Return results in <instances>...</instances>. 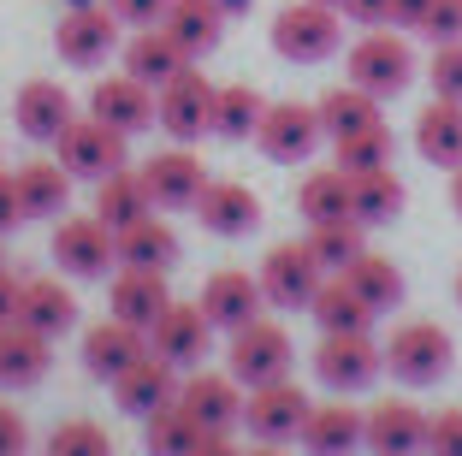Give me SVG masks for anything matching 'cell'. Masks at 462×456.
Listing matches in <instances>:
<instances>
[{
  "label": "cell",
  "instance_id": "17",
  "mask_svg": "<svg viewBox=\"0 0 462 456\" xmlns=\"http://www.w3.org/2000/svg\"><path fill=\"white\" fill-rule=\"evenodd\" d=\"M166 309H172L166 273H154V267H119V273H113V284H107V314H113V321L149 332Z\"/></svg>",
  "mask_w": 462,
  "mask_h": 456
},
{
  "label": "cell",
  "instance_id": "27",
  "mask_svg": "<svg viewBox=\"0 0 462 456\" xmlns=\"http://www.w3.org/2000/svg\"><path fill=\"white\" fill-rule=\"evenodd\" d=\"M415 148H421L427 166H445V172H457V166H462V101L433 95V101L415 113Z\"/></svg>",
  "mask_w": 462,
  "mask_h": 456
},
{
  "label": "cell",
  "instance_id": "28",
  "mask_svg": "<svg viewBox=\"0 0 462 456\" xmlns=\"http://www.w3.org/2000/svg\"><path fill=\"white\" fill-rule=\"evenodd\" d=\"M161 24L190 60H208L219 42H226V13H219V0H172Z\"/></svg>",
  "mask_w": 462,
  "mask_h": 456
},
{
  "label": "cell",
  "instance_id": "30",
  "mask_svg": "<svg viewBox=\"0 0 462 456\" xmlns=\"http://www.w3.org/2000/svg\"><path fill=\"white\" fill-rule=\"evenodd\" d=\"M309 314H314V326H320V332H374V321H380V309H374V302H362V296H356V284L344 279V273H332V279L320 284V296L309 302Z\"/></svg>",
  "mask_w": 462,
  "mask_h": 456
},
{
  "label": "cell",
  "instance_id": "35",
  "mask_svg": "<svg viewBox=\"0 0 462 456\" xmlns=\"http://www.w3.org/2000/svg\"><path fill=\"white\" fill-rule=\"evenodd\" d=\"M172 261H178V231L166 226V219L143 214L136 226L119 231V267H154V273H166Z\"/></svg>",
  "mask_w": 462,
  "mask_h": 456
},
{
  "label": "cell",
  "instance_id": "44",
  "mask_svg": "<svg viewBox=\"0 0 462 456\" xmlns=\"http://www.w3.org/2000/svg\"><path fill=\"white\" fill-rule=\"evenodd\" d=\"M427 456H462V409L427 415Z\"/></svg>",
  "mask_w": 462,
  "mask_h": 456
},
{
  "label": "cell",
  "instance_id": "43",
  "mask_svg": "<svg viewBox=\"0 0 462 456\" xmlns=\"http://www.w3.org/2000/svg\"><path fill=\"white\" fill-rule=\"evenodd\" d=\"M427 83H433V95H445V101H462V42H433Z\"/></svg>",
  "mask_w": 462,
  "mask_h": 456
},
{
  "label": "cell",
  "instance_id": "12",
  "mask_svg": "<svg viewBox=\"0 0 462 456\" xmlns=\"http://www.w3.org/2000/svg\"><path fill=\"white\" fill-rule=\"evenodd\" d=\"M119 13H113V6H78V13H66L54 24V48H60V60H66V66H83V71H96L101 60L107 54H119L125 42H119Z\"/></svg>",
  "mask_w": 462,
  "mask_h": 456
},
{
  "label": "cell",
  "instance_id": "39",
  "mask_svg": "<svg viewBox=\"0 0 462 456\" xmlns=\"http://www.w3.org/2000/svg\"><path fill=\"white\" fill-rule=\"evenodd\" d=\"M309 249H314V261H320L327 273H344L367 249V226H362V219H327V226H309Z\"/></svg>",
  "mask_w": 462,
  "mask_h": 456
},
{
  "label": "cell",
  "instance_id": "34",
  "mask_svg": "<svg viewBox=\"0 0 462 456\" xmlns=\"http://www.w3.org/2000/svg\"><path fill=\"white\" fill-rule=\"evenodd\" d=\"M350 214L362 226H385V219L403 214V178L392 166H374V172H350Z\"/></svg>",
  "mask_w": 462,
  "mask_h": 456
},
{
  "label": "cell",
  "instance_id": "11",
  "mask_svg": "<svg viewBox=\"0 0 462 456\" xmlns=\"http://www.w3.org/2000/svg\"><path fill=\"white\" fill-rule=\"evenodd\" d=\"M309 409L314 403L297 379H273V386H255L244 397V427H249V439H261V444H291V439H302Z\"/></svg>",
  "mask_w": 462,
  "mask_h": 456
},
{
  "label": "cell",
  "instance_id": "13",
  "mask_svg": "<svg viewBox=\"0 0 462 456\" xmlns=\"http://www.w3.org/2000/svg\"><path fill=\"white\" fill-rule=\"evenodd\" d=\"M244 397H249V391L237 386L231 374H208V368H196V374L178 386V409H184L202 433L244 427Z\"/></svg>",
  "mask_w": 462,
  "mask_h": 456
},
{
  "label": "cell",
  "instance_id": "56",
  "mask_svg": "<svg viewBox=\"0 0 462 456\" xmlns=\"http://www.w3.org/2000/svg\"><path fill=\"white\" fill-rule=\"evenodd\" d=\"M78 6H96V0H66V13H78Z\"/></svg>",
  "mask_w": 462,
  "mask_h": 456
},
{
  "label": "cell",
  "instance_id": "20",
  "mask_svg": "<svg viewBox=\"0 0 462 456\" xmlns=\"http://www.w3.org/2000/svg\"><path fill=\"white\" fill-rule=\"evenodd\" d=\"M190 214L202 219V231H214V237H249V231L261 226V196L249 184H237V178H208V190L196 196Z\"/></svg>",
  "mask_w": 462,
  "mask_h": 456
},
{
  "label": "cell",
  "instance_id": "40",
  "mask_svg": "<svg viewBox=\"0 0 462 456\" xmlns=\"http://www.w3.org/2000/svg\"><path fill=\"white\" fill-rule=\"evenodd\" d=\"M196 439H202V427H196L178 403H166V409H154V415L143 421V451L149 456H190Z\"/></svg>",
  "mask_w": 462,
  "mask_h": 456
},
{
  "label": "cell",
  "instance_id": "46",
  "mask_svg": "<svg viewBox=\"0 0 462 456\" xmlns=\"http://www.w3.org/2000/svg\"><path fill=\"white\" fill-rule=\"evenodd\" d=\"M107 6L119 13V24L149 30V24H161V18H166V6H172V0H107Z\"/></svg>",
  "mask_w": 462,
  "mask_h": 456
},
{
  "label": "cell",
  "instance_id": "31",
  "mask_svg": "<svg viewBox=\"0 0 462 456\" xmlns=\"http://www.w3.org/2000/svg\"><path fill=\"white\" fill-rule=\"evenodd\" d=\"M314 107H320V125H327V143H344V136H362V131H374V125H385L380 119V95L356 89V83L327 89Z\"/></svg>",
  "mask_w": 462,
  "mask_h": 456
},
{
  "label": "cell",
  "instance_id": "49",
  "mask_svg": "<svg viewBox=\"0 0 462 456\" xmlns=\"http://www.w3.org/2000/svg\"><path fill=\"white\" fill-rule=\"evenodd\" d=\"M344 18H356L362 30L392 24V0H344Z\"/></svg>",
  "mask_w": 462,
  "mask_h": 456
},
{
  "label": "cell",
  "instance_id": "55",
  "mask_svg": "<svg viewBox=\"0 0 462 456\" xmlns=\"http://www.w3.org/2000/svg\"><path fill=\"white\" fill-rule=\"evenodd\" d=\"M244 456H285L279 444H255V451H244Z\"/></svg>",
  "mask_w": 462,
  "mask_h": 456
},
{
  "label": "cell",
  "instance_id": "22",
  "mask_svg": "<svg viewBox=\"0 0 462 456\" xmlns=\"http://www.w3.org/2000/svg\"><path fill=\"white\" fill-rule=\"evenodd\" d=\"M367 451L374 456H427V415L409 397H385L367 409Z\"/></svg>",
  "mask_w": 462,
  "mask_h": 456
},
{
  "label": "cell",
  "instance_id": "51",
  "mask_svg": "<svg viewBox=\"0 0 462 456\" xmlns=\"http://www.w3.org/2000/svg\"><path fill=\"white\" fill-rule=\"evenodd\" d=\"M18 296H24V279H18V273L0 261V326L18 321Z\"/></svg>",
  "mask_w": 462,
  "mask_h": 456
},
{
  "label": "cell",
  "instance_id": "7",
  "mask_svg": "<svg viewBox=\"0 0 462 456\" xmlns=\"http://www.w3.org/2000/svg\"><path fill=\"white\" fill-rule=\"evenodd\" d=\"M255 279H261V291H267V309H309L332 273L314 261L309 237H302V243H273Z\"/></svg>",
  "mask_w": 462,
  "mask_h": 456
},
{
  "label": "cell",
  "instance_id": "6",
  "mask_svg": "<svg viewBox=\"0 0 462 456\" xmlns=\"http://www.w3.org/2000/svg\"><path fill=\"white\" fill-rule=\"evenodd\" d=\"M54 261L66 279H107L119 267V237L96 214H60L54 219Z\"/></svg>",
  "mask_w": 462,
  "mask_h": 456
},
{
  "label": "cell",
  "instance_id": "9",
  "mask_svg": "<svg viewBox=\"0 0 462 456\" xmlns=\"http://www.w3.org/2000/svg\"><path fill=\"white\" fill-rule=\"evenodd\" d=\"M255 143H261V154L279 161V166L309 161L314 148L327 143L320 107H309V101H267V113H261V125H255Z\"/></svg>",
  "mask_w": 462,
  "mask_h": 456
},
{
  "label": "cell",
  "instance_id": "38",
  "mask_svg": "<svg viewBox=\"0 0 462 456\" xmlns=\"http://www.w3.org/2000/svg\"><path fill=\"white\" fill-rule=\"evenodd\" d=\"M344 279L356 284V296L362 302H374V309H397L403 302V273H397V261L392 256H374V249H362V256L344 267Z\"/></svg>",
  "mask_w": 462,
  "mask_h": 456
},
{
  "label": "cell",
  "instance_id": "15",
  "mask_svg": "<svg viewBox=\"0 0 462 456\" xmlns=\"http://www.w3.org/2000/svg\"><path fill=\"white\" fill-rule=\"evenodd\" d=\"M149 349L166 356L172 368H202L208 349H214V321L202 314V302H172V309L149 326Z\"/></svg>",
  "mask_w": 462,
  "mask_h": 456
},
{
  "label": "cell",
  "instance_id": "29",
  "mask_svg": "<svg viewBox=\"0 0 462 456\" xmlns=\"http://www.w3.org/2000/svg\"><path fill=\"white\" fill-rule=\"evenodd\" d=\"M18 321H24L30 332H42V338H60V332L78 326V296H71V284H60V279H24Z\"/></svg>",
  "mask_w": 462,
  "mask_h": 456
},
{
  "label": "cell",
  "instance_id": "36",
  "mask_svg": "<svg viewBox=\"0 0 462 456\" xmlns=\"http://www.w3.org/2000/svg\"><path fill=\"white\" fill-rule=\"evenodd\" d=\"M297 214L309 226H327V219H356L350 214V172L344 166H320V172L302 178L297 190Z\"/></svg>",
  "mask_w": 462,
  "mask_h": 456
},
{
  "label": "cell",
  "instance_id": "47",
  "mask_svg": "<svg viewBox=\"0 0 462 456\" xmlns=\"http://www.w3.org/2000/svg\"><path fill=\"white\" fill-rule=\"evenodd\" d=\"M0 456H30V427L13 403H0Z\"/></svg>",
  "mask_w": 462,
  "mask_h": 456
},
{
  "label": "cell",
  "instance_id": "18",
  "mask_svg": "<svg viewBox=\"0 0 462 456\" xmlns=\"http://www.w3.org/2000/svg\"><path fill=\"white\" fill-rule=\"evenodd\" d=\"M297 444L309 456H356V451H367V415L356 409L350 397L314 403L309 421H302V439Z\"/></svg>",
  "mask_w": 462,
  "mask_h": 456
},
{
  "label": "cell",
  "instance_id": "37",
  "mask_svg": "<svg viewBox=\"0 0 462 456\" xmlns=\"http://www.w3.org/2000/svg\"><path fill=\"white\" fill-rule=\"evenodd\" d=\"M261 113H267L261 89H249V83H219V89H214V119H208V136L244 143V136H255Z\"/></svg>",
  "mask_w": 462,
  "mask_h": 456
},
{
  "label": "cell",
  "instance_id": "1",
  "mask_svg": "<svg viewBox=\"0 0 462 456\" xmlns=\"http://www.w3.org/2000/svg\"><path fill=\"white\" fill-rule=\"evenodd\" d=\"M344 71H350L356 89L380 95V101H385V95H403L409 83H415V48H409V30H397V24L362 30V36L350 42Z\"/></svg>",
  "mask_w": 462,
  "mask_h": 456
},
{
  "label": "cell",
  "instance_id": "41",
  "mask_svg": "<svg viewBox=\"0 0 462 456\" xmlns=\"http://www.w3.org/2000/svg\"><path fill=\"white\" fill-rule=\"evenodd\" d=\"M42 456H113V439L96 421H60L42 444Z\"/></svg>",
  "mask_w": 462,
  "mask_h": 456
},
{
  "label": "cell",
  "instance_id": "25",
  "mask_svg": "<svg viewBox=\"0 0 462 456\" xmlns=\"http://www.w3.org/2000/svg\"><path fill=\"white\" fill-rule=\"evenodd\" d=\"M143 356H149V332H136V326L113 321V314L83 332V368H89L96 379H107V386H113V379H119L131 362H143Z\"/></svg>",
  "mask_w": 462,
  "mask_h": 456
},
{
  "label": "cell",
  "instance_id": "53",
  "mask_svg": "<svg viewBox=\"0 0 462 456\" xmlns=\"http://www.w3.org/2000/svg\"><path fill=\"white\" fill-rule=\"evenodd\" d=\"M249 6H255V0H219V13H226V18H244Z\"/></svg>",
  "mask_w": 462,
  "mask_h": 456
},
{
  "label": "cell",
  "instance_id": "19",
  "mask_svg": "<svg viewBox=\"0 0 462 456\" xmlns=\"http://www.w3.org/2000/svg\"><path fill=\"white\" fill-rule=\"evenodd\" d=\"M136 172H143V190H149L154 208H196V196L208 190V172L190 148H161Z\"/></svg>",
  "mask_w": 462,
  "mask_h": 456
},
{
  "label": "cell",
  "instance_id": "8",
  "mask_svg": "<svg viewBox=\"0 0 462 456\" xmlns=\"http://www.w3.org/2000/svg\"><path fill=\"white\" fill-rule=\"evenodd\" d=\"M54 161L66 166L71 178L101 184L107 172H119V166L131 161V136L113 131V125H101V119H71L66 131H60V143H54Z\"/></svg>",
  "mask_w": 462,
  "mask_h": 456
},
{
  "label": "cell",
  "instance_id": "58",
  "mask_svg": "<svg viewBox=\"0 0 462 456\" xmlns=\"http://www.w3.org/2000/svg\"><path fill=\"white\" fill-rule=\"evenodd\" d=\"M457 302H462V273H457Z\"/></svg>",
  "mask_w": 462,
  "mask_h": 456
},
{
  "label": "cell",
  "instance_id": "10",
  "mask_svg": "<svg viewBox=\"0 0 462 456\" xmlns=\"http://www.w3.org/2000/svg\"><path fill=\"white\" fill-rule=\"evenodd\" d=\"M214 89L219 83H208L202 66H184L172 83L154 89V125H161L172 143H196V136L208 131V119H214Z\"/></svg>",
  "mask_w": 462,
  "mask_h": 456
},
{
  "label": "cell",
  "instance_id": "33",
  "mask_svg": "<svg viewBox=\"0 0 462 456\" xmlns=\"http://www.w3.org/2000/svg\"><path fill=\"white\" fill-rule=\"evenodd\" d=\"M18 196H24V219H60L71 208V172L60 161H30L18 166Z\"/></svg>",
  "mask_w": 462,
  "mask_h": 456
},
{
  "label": "cell",
  "instance_id": "3",
  "mask_svg": "<svg viewBox=\"0 0 462 456\" xmlns=\"http://www.w3.org/2000/svg\"><path fill=\"white\" fill-rule=\"evenodd\" d=\"M273 54H285L291 66H320L344 48V24L338 6H320V0H291L285 13L273 18Z\"/></svg>",
  "mask_w": 462,
  "mask_h": 456
},
{
  "label": "cell",
  "instance_id": "57",
  "mask_svg": "<svg viewBox=\"0 0 462 456\" xmlns=\"http://www.w3.org/2000/svg\"><path fill=\"white\" fill-rule=\"evenodd\" d=\"M320 6H338V13H344V0H320Z\"/></svg>",
  "mask_w": 462,
  "mask_h": 456
},
{
  "label": "cell",
  "instance_id": "23",
  "mask_svg": "<svg viewBox=\"0 0 462 456\" xmlns=\"http://www.w3.org/2000/svg\"><path fill=\"white\" fill-rule=\"evenodd\" d=\"M54 368V338L30 332L24 321H6L0 326V391H30L48 379Z\"/></svg>",
  "mask_w": 462,
  "mask_h": 456
},
{
  "label": "cell",
  "instance_id": "54",
  "mask_svg": "<svg viewBox=\"0 0 462 456\" xmlns=\"http://www.w3.org/2000/svg\"><path fill=\"white\" fill-rule=\"evenodd\" d=\"M450 208H457V219H462V166L450 172Z\"/></svg>",
  "mask_w": 462,
  "mask_h": 456
},
{
  "label": "cell",
  "instance_id": "16",
  "mask_svg": "<svg viewBox=\"0 0 462 456\" xmlns=\"http://www.w3.org/2000/svg\"><path fill=\"white\" fill-rule=\"evenodd\" d=\"M178 386H184V368H172L166 356H143V362H131L119 379H113V403H119L125 415L149 421L154 409H166V403H178Z\"/></svg>",
  "mask_w": 462,
  "mask_h": 456
},
{
  "label": "cell",
  "instance_id": "2",
  "mask_svg": "<svg viewBox=\"0 0 462 456\" xmlns=\"http://www.w3.org/2000/svg\"><path fill=\"white\" fill-rule=\"evenodd\" d=\"M457 368V344H450V332L439 321H403L392 326V338H385V374L403 379V386H439V379Z\"/></svg>",
  "mask_w": 462,
  "mask_h": 456
},
{
  "label": "cell",
  "instance_id": "52",
  "mask_svg": "<svg viewBox=\"0 0 462 456\" xmlns=\"http://www.w3.org/2000/svg\"><path fill=\"white\" fill-rule=\"evenodd\" d=\"M190 456H244V451L231 444V433H202V439L190 444Z\"/></svg>",
  "mask_w": 462,
  "mask_h": 456
},
{
  "label": "cell",
  "instance_id": "45",
  "mask_svg": "<svg viewBox=\"0 0 462 456\" xmlns=\"http://www.w3.org/2000/svg\"><path fill=\"white\" fill-rule=\"evenodd\" d=\"M421 36L427 42H462V0H433Z\"/></svg>",
  "mask_w": 462,
  "mask_h": 456
},
{
  "label": "cell",
  "instance_id": "24",
  "mask_svg": "<svg viewBox=\"0 0 462 456\" xmlns=\"http://www.w3.org/2000/svg\"><path fill=\"white\" fill-rule=\"evenodd\" d=\"M71 119H78V107H71V95L60 89L54 78H30L13 101V125L30 143H60V131H66Z\"/></svg>",
  "mask_w": 462,
  "mask_h": 456
},
{
  "label": "cell",
  "instance_id": "32",
  "mask_svg": "<svg viewBox=\"0 0 462 456\" xmlns=\"http://www.w3.org/2000/svg\"><path fill=\"white\" fill-rule=\"evenodd\" d=\"M143 214H154L149 190H143V172H131V166H119V172H107L96 184V219L119 237L125 226H136Z\"/></svg>",
  "mask_w": 462,
  "mask_h": 456
},
{
  "label": "cell",
  "instance_id": "5",
  "mask_svg": "<svg viewBox=\"0 0 462 456\" xmlns=\"http://www.w3.org/2000/svg\"><path fill=\"white\" fill-rule=\"evenodd\" d=\"M291 332L279 321H249L244 332H231V344H226V374L237 379L244 391H255V386H273V379H291Z\"/></svg>",
  "mask_w": 462,
  "mask_h": 456
},
{
  "label": "cell",
  "instance_id": "4",
  "mask_svg": "<svg viewBox=\"0 0 462 456\" xmlns=\"http://www.w3.org/2000/svg\"><path fill=\"white\" fill-rule=\"evenodd\" d=\"M385 374V344H374V332H320L314 344V379L338 397H356Z\"/></svg>",
  "mask_w": 462,
  "mask_h": 456
},
{
  "label": "cell",
  "instance_id": "14",
  "mask_svg": "<svg viewBox=\"0 0 462 456\" xmlns=\"http://www.w3.org/2000/svg\"><path fill=\"white\" fill-rule=\"evenodd\" d=\"M202 314L214 321V332H244L249 321H261V309H267V291H261V279L255 273H244V267H219L214 279L202 284Z\"/></svg>",
  "mask_w": 462,
  "mask_h": 456
},
{
  "label": "cell",
  "instance_id": "50",
  "mask_svg": "<svg viewBox=\"0 0 462 456\" xmlns=\"http://www.w3.org/2000/svg\"><path fill=\"white\" fill-rule=\"evenodd\" d=\"M427 13H433V0H392V24L409 30V36H421Z\"/></svg>",
  "mask_w": 462,
  "mask_h": 456
},
{
  "label": "cell",
  "instance_id": "26",
  "mask_svg": "<svg viewBox=\"0 0 462 456\" xmlns=\"http://www.w3.org/2000/svg\"><path fill=\"white\" fill-rule=\"evenodd\" d=\"M125 54V71H131L136 83H149V89H161V83H172L184 66H196L184 48H178L172 36H166V24H149V30H136L131 42L119 48Z\"/></svg>",
  "mask_w": 462,
  "mask_h": 456
},
{
  "label": "cell",
  "instance_id": "21",
  "mask_svg": "<svg viewBox=\"0 0 462 456\" xmlns=\"http://www.w3.org/2000/svg\"><path fill=\"white\" fill-rule=\"evenodd\" d=\"M89 119L113 125V131L136 136L154 125V89L149 83H136L131 71H119V78H101L96 89H89Z\"/></svg>",
  "mask_w": 462,
  "mask_h": 456
},
{
  "label": "cell",
  "instance_id": "42",
  "mask_svg": "<svg viewBox=\"0 0 462 456\" xmlns=\"http://www.w3.org/2000/svg\"><path fill=\"white\" fill-rule=\"evenodd\" d=\"M332 154H338L344 172H374V166H392V131H385V125H374V131H362V136L332 143Z\"/></svg>",
  "mask_w": 462,
  "mask_h": 456
},
{
  "label": "cell",
  "instance_id": "48",
  "mask_svg": "<svg viewBox=\"0 0 462 456\" xmlns=\"http://www.w3.org/2000/svg\"><path fill=\"white\" fill-rule=\"evenodd\" d=\"M24 226V196H18V172H0V237H13Z\"/></svg>",
  "mask_w": 462,
  "mask_h": 456
}]
</instances>
